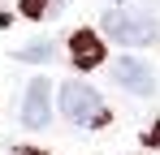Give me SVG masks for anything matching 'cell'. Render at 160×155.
<instances>
[{"label": "cell", "instance_id": "3957f363", "mask_svg": "<svg viewBox=\"0 0 160 155\" xmlns=\"http://www.w3.org/2000/svg\"><path fill=\"white\" fill-rule=\"evenodd\" d=\"M108 73H112V82H117L121 91H130L138 99H152V95H156V69H152L143 56H117V60L108 65Z\"/></svg>", "mask_w": 160, "mask_h": 155}, {"label": "cell", "instance_id": "ba28073f", "mask_svg": "<svg viewBox=\"0 0 160 155\" xmlns=\"http://www.w3.org/2000/svg\"><path fill=\"white\" fill-rule=\"evenodd\" d=\"M18 155H43V151H30V147H26V151H18Z\"/></svg>", "mask_w": 160, "mask_h": 155}, {"label": "cell", "instance_id": "5b68a950", "mask_svg": "<svg viewBox=\"0 0 160 155\" xmlns=\"http://www.w3.org/2000/svg\"><path fill=\"white\" fill-rule=\"evenodd\" d=\"M69 60H74V69H100L108 60V48H104V39H100V30H74Z\"/></svg>", "mask_w": 160, "mask_h": 155}, {"label": "cell", "instance_id": "8992f818", "mask_svg": "<svg viewBox=\"0 0 160 155\" xmlns=\"http://www.w3.org/2000/svg\"><path fill=\"white\" fill-rule=\"evenodd\" d=\"M13 56L26 60V65H52L56 60V43L52 39H35V43H26V48H18Z\"/></svg>", "mask_w": 160, "mask_h": 155}, {"label": "cell", "instance_id": "277c9868", "mask_svg": "<svg viewBox=\"0 0 160 155\" xmlns=\"http://www.w3.org/2000/svg\"><path fill=\"white\" fill-rule=\"evenodd\" d=\"M22 125L26 129H48L52 125V82L48 78H30L26 95H22Z\"/></svg>", "mask_w": 160, "mask_h": 155}, {"label": "cell", "instance_id": "7a4b0ae2", "mask_svg": "<svg viewBox=\"0 0 160 155\" xmlns=\"http://www.w3.org/2000/svg\"><path fill=\"white\" fill-rule=\"evenodd\" d=\"M61 116H65L69 125H78V129H100V125H108V103L100 99L95 86L69 78V82L61 86Z\"/></svg>", "mask_w": 160, "mask_h": 155}, {"label": "cell", "instance_id": "6da1fadb", "mask_svg": "<svg viewBox=\"0 0 160 155\" xmlns=\"http://www.w3.org/2000/svg\"><path fill=\"white\" fill-rule=\"evenodd\" d=\"M100 30H104L112 43H121V48H147V43H156V39H160L156 13L134 9V4H112V9H104Z\"/></svg>", "mask_w": 160, "mask_h": 155}, {"label": "cell", "instance_id": "52a82bcc", "mask_svg": "<svg viewBox=\"0 0 160 155\" xmlns=\"http://www.w3.org/2000/svg\"><path fill=\"white\" fill-rule=\"evenodd\" d=\"M61 4L65 0H22V17H30V22L52 17V13H61Z\"/></svg>", "mask_w": 160, "mask_h": 155}]
</instances>
